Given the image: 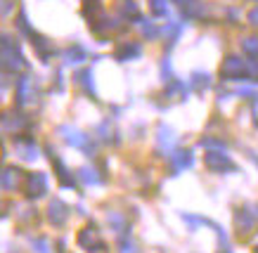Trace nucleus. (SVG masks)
Listing matches in <instances>:
<instances>
[{
	"instance_id": "nucleus-33",
	"label": "nucleus",
	"mask_w": 258,
	"mask_h": 253,
	"mask_svg": "<svg viewBox=\"0 0 258 253\" xmlns=\"http://www.w3.org/2000/svg\"><path fill=\"white\" fill-rule=\"evenodd\" d=\"M253 116H256V123H258V100H253Z\"/></svg>"
},
{
	"instance_id": "nucleus-16",
	"label": "nucleus",
	"mask_w": 258,
	"mask_h": 253,
	"mask_svg": "<svg viewBox=\"0 0 258 253\" xmlns=\"http://www.w3.org/2000/svg\"><path fill=\"white\" fill-rule=\"evenodd\" d=\"M133 57H140V45H138V43H125V45H121V48L116 50L118 62H128V59H133Z\"/></svg>"
},
{
	"instance_id": "nucleus-15",
	"label": "nucleus",
	"mask_w": 258,
	"mask_h": 253,
	"mask_svg": "<svg viewBox=\"0 0 258 253\" xmlns=\"http://www.w3.org/2000/svg\"><path fill=\"white\" fill-rule=\"evenodd\" d=\"M3 128H5V133H19L22 128H26V121H22L19 114H5Z\"/></svg>"
},
{
	"instance_id": "nucleus-27",
	"label": "nucleus",
	"mask_w": 258,
	"mask_h": 253,
	"mask_svg": "<svg viewBox=\"0 0 258 253\" xmlns=\"http://www.w3.org/2000/svg\"><path fill=\"white\" fill-rule=\"evenodd\" d=\"M109 225H111V227H116V229H121V232H123V218H121V215L109 213Z\"/></svg>"
},
{
	"instance_id": "nucleus-5",
	"label": "nucleus",
	"mask_w": 258,
	"mask_h": 253,
	"mask_svg": "<svg viewBox=\"0 0 258 253\" xmlns=\"http://www.w3.org/2000/svg\"><path fill=\"white\" fill-rule=\"evenodd\" d=\"M246 73V64L242 62V57H235L230 55L223 59V66H220V76L225 80H235V78H242Z\"/></svg>"
},
{
	"instance_id": "nucleus-8",
	"label": "nucleus",
	"mask_w": 258,
	"mask_h": 253,
	"mask_svg": "<svg viewBox=\"0 0 258 253\" xmlns=\"http://www.w3.org/2000/svg\"><path fill=\"white\" fill-rule=\"evenodd\" d=\"M59 133L64 135V140H67V144H71V147H76V149H83V151H93L90 137H88L86 133H81V130H76V128H69V126L59 128Z\"/></svg>"
},
{
	"instance_id": "nucleus-23",
	"label": "nucleus",
	"mask_w": 258,
	"mask_h": 253,
	"mask_svg": "<svg viewBox=\"0 0 258 253\" xmlns=\"http://www.w3.org/2000/svg\"><path fill=\"white\" fill-rule=\"evenodd\" d=\"M166 95L173 97V100H182V97H185V86H182V83H175V80H173L171 86L166 88Z\"/></svg>"
},
{
	"instance_id": "nucleus-1",
	"label": "nucleus",
	"mask_w": 258,
	"mask_h": 253,
	"mask_svg": "<svg viewBox=\"0 0 258 253\" xmlns=\"http://www.w3.org/2000/svg\"><path fill=\"white\" fill-rule=\"evenodd\" d=\"M3 69L12 73L24 69V57L19 52V45H17V40L12 43L10 36H3Z\"/></svg>"
},
{
	"instance_id": "nucleus-22",
	"label": "nucleus",
	"mask_w": 258,
	"mask_h": 253,
	"mask_svg": "<svg viewBox=\"0 0 258 253\" xmlns=\"http://www.w3.org/2000/svg\"><path fill=\"white\" fill-rule=\"evenodd\" d=\"M64 59H67L69 64H79V62H83V59H86V52H83L81 48H71V50H67V52H64Z\"/></svg>"
},
{
	"instance_id": "nucleus-21",
	"label": "nucleus",
	"mask_w": 258,
	"mask_h": 253,
	"mask_svg": "<svg viewBox=\"0 0 258 253\" xmlns=\"http://www.w3.org/2000/svg\"><path fill=\"white\" fill-rule=\"evenodd\" d=\"M192 86H195V90H206V88L211 86V78H209V73H195L192 76Z\"/></svg>"
},
{
	"instance_id": "nucleus-17",
	"label": "nucleus",
	"mask_w": 258,
	"mask_h": 253,
	"mask_svg": "<svg viewBox=\"0 0 258 253\" xmlns=\"http://www.w3.org/2000/svg\"><path fill=\"white\" fill-rule=\"evenodd\" d=\"M116 10L123 17H128V19H138V17H140V12H138V5H135L133 0H116Z\"/></svg>"
},
{
	"instance_id": "nucleus-10",
	"label": "nucleus",
	"mask_w": 258,
	"mask_h": 253,
	"mask_svg": "<svg viewBox=\"0 0 258 253\" xmlns=\"http://www.w3.org/2000/svg\"><path fill=\"white\" fill-rule=\"evenodd\" d=\"M256 227V218L253 213H249L246 208H239L235 213V229L239 232V237H249L251 232Z\"/></svg>"
},
{
	"instance_id": "nucleus-9",
	"label": "nucleus",
	"mask_w": 258,
	"mask_h": 253,
	"mask_svg": "<svg viewBox=\"0 0 258 253\" xmlns=\"http://www.w3.org/2000/svg\"><path fill=\"white\" fill-rule=\"evenodd\" d=\"M47 194V175L45 173H31L26 178V197L40 199Z\"/></svg>"
},
{
	"instance_id": "nucleus-24",
	"label": "nucleus",
	"mask_w": 258,
	"mask_h": 253,
	"mask_svg": "<svg viewBox=\"0 0 258 253\" xmlns=\"http://www.w3.org/2000/svg\"><path fill=\"white\" fill-rule=\"evenodd\" d=\"M152 12H154L157 17L168 15V5H166V0H152Z\"/></svg>"
},
{
	"instance_id": "nucleus-13",
	"label": "nucleus",
	"mask_w": 258,
	"mask_h": 253,
	"mask_svg": "<svg viewBox=\"0 0 258 253\" xmlns=\"http://www.w3.org/2000/svg\"><path fill=\"white\" fill-rule=\"evenodd\" d=\"M15 149L19 151V156L26 158V161L38 158V149H36V142H33L31 137H26V140H17V142H15Z\"/></svg>"
},
{
	"instance_id": "nucleus-2",
	"label": "nucleus",
	"mask_w": 258,
	"mask_h": 253,
	"mask_svg": "<svg viewBox=\"0 0 258 253\" xmlns=\"http://www.w3.org/2000/svg\"><path fill=\"white\" fill-rule=\"evenodd\" d=\"M204 163L209 171L213 173H230V171H237V166L232 163V158L225 154V149H209L204 154Z\"/></svg>"
},
{
	"instance_id": "nucleus-14",
	"label": "nucleus",
	"mask_w": 258,
	"mask_h": 253,
	"mask_svg": "<svg viewBox=\"0 0 258 253\" xmlns=\"http://www.w3.org/2000/svg\"><path fill=\"white\" fill-rule=\"evenodd\" d=\"M171 166H173V173H180L185 168L192 166V154L189 151H175L171 156Z\"/></svg>"
},
{
	"instance_id": "nucleus-28",
	"label": "nucleus",
	"mask_w": 258,
	"mask_h": 253,
	"mask_svg": "<svg viewBox=\"0 0 258 253\" xmlns=\"http://www.w3.org/2000/svg\"><path fill=\"white\" fill-rule=\"evenodd\" d=\"M142 33H145L147 38H154V36H157V29L152 26V22H145V24H142Z\"/></svg>"
},
{
	"instance_id": "nucleus-26",
	"label": "nucleus",
	"mask_w": 258,
	"mask_h": 253,
	"mask_svg": "<svg viewBox=\"0 0 258 253\" xmlns=\"http://www.w3.org/2000/svg\"><path fill=\"white\" fill-rule=\"evenodd\" d=\"M31 246H36L38 253H50V244H47L45 239H31Z\"/></svg>"
},
{
	"instance_id": "nucleus-18",
	"label": "nucleus",
	"mask_w": 258,
	"mask_h": 253,
	"mask_svg": "<svg viewBox=\"0 0 258 253\" xmlns=\"http://www.w3.org/2000/svg\"><path fill=\"white\" fill-rule=\"evenodd\" d=\"M81 180L86 182V185H100L102 178L97 175V171H93V168H81Z\"/></svg>"
},
{
	"instance_id": "nucleus-36",
	"label": "nucleus",
	"mask_w": 258,
	"mask_h": 253,
	"mask_svg": "<svg viewBox=\"0 0 258 253\" xmlns=\"http://www.w3.org/2000/svg\"><path fill=\"white\" fill-rule=\"evenodd\" d=\"M97 253H104V251H97Z\"/></svg>"
},
{
	"instance_id": "nucleus-29",
	"label": "nucleus",
	"mask_w": 258,
	"mask_h": 253,
	"mask_svg": "<svg viewBox=\"0 0 258 253\" xmlns=\"http://www.w3.org/2000/svg\"><path fill=\"white\" fill-rule=\"evenodd\" d=\"M246 71H249L253 78H258V57H253V62L246 64Z\"/></svg>"
},
{
	"instance_id": "nucleus-12",
	"label": "nucleus",
	"mask_w": 258,
	"mask_h": 253,
	"mask_svg": "<svg viewBox=\"0 0 258 253\" xmlns=\"http://www.w3.org/2000/svg\"><path fill=\"white\" fill-rule=\"evenodd\" d=\"M175 140H178V137H175V133H173L171 128L168 126H164V123H161V126H159V130H157V142H159V149L161 151H171L173 149V144H175Z\"/></svg>"
},
{
	"instance_id": "nucleus-35",
	"label": "nucleus",
	"mask_w": 258,
	"mask_h": 253,
	"mask_svg": "<svg viewBox=\"0 0 258 253\" xmlns=\"http://www.w3.org/2000/svg\"><path fill=\"white\" fill-rule=\"evenodd\" d=\"M256 253H258V246H256Z\"/></svg>"
},
{
	"instance_id": "nucleus-20",
	"label": "nucleus",
	"mask_w": 258,
	"mask_h": 253,
	"mask_svg": "<svg viewBox=\"0 0 258 253\" xmlns=\"http://www.w3.org/2000/svg\"><path fill=\"white\" fill-rule=\"evenodd\" d=\"M242 50L246 52L249 57H258V38H253V36H249V38L242 40Z\"/></svg>"
},
{
	"instance_id": "nucleus-25",
	"label": "nucleus",
	"mask_w": 258,
	"mask_h": 253,
	"mask_svg": "<svg viewBox=\"0 0 258 253\" xmlns=\"http://www.w3.org/2000/svg\"><path fill=\"white\" fill-rule=\"evenodd\" d=\"M202 147L204 149H225V142H220V140H202Z\"/></svg>"
},
{
	"instance_id": "nucleus-7",
	"label": "nucleus",
	"mask_w": 258,
	"mask_h": 253,
	"mask_svg": "<svg viewBox=\"0 0 258 253\" xmlns=\"http://www.w3.org/2000/svg\"><path fill=\"white\" fill-rule=\"evenodd\" d=\"M47 156H50V163L55 166V173H57V180H59V185L62 187H69V190H74V175H71V171L67 166H64V161L59 156H57L55 151H52V147H47Z\"/></svg>"
},
{
	"instance_id": "nucleus-4",
	"label": "nucleus",
	"mask_w": 258,
	"mask_h": 253,
	"mask_svg": "<svg viewBox=\"0 0 258 253\" xmlns=\"http://www.w3.org/2000/svg\"><path fill=\"white\" fill-rule=\"evenodd\" d=\"M79 246L81 248H86L90 253H97V251H104V241H102L100 232L90 225V227H83L79 232Z\"/></svg>"
},
{
	"instance_id": "nucleus-19",
	"label": "nucleus",
	"mask_w": 258,
	"mask_h": 253,
	"mask_svg": "<svg viewBox=\"0 0 258 253\" xmlns=\"http://www.w3.org/2000/svg\"><path fill=\"white\" fill-rule=\"evenodd\" d=\"M76 78L81 80V86L86 88L88 93H90V95H95V86H93V71H90V69H86V71H81L79 76H76Z\"/></svg>"
},
{
	"instance_id": "nucleus-3",
	"label": "nucleus",
	"mask_w": 258,
	"mask_h": 253,
	"mask_svg": "<svg viewBox=\"0 0 258 253\" xmlns=\"http://www.w3.org/2000/svg\"><path fill=\"white\" fill-rule=\"evenodd\" d=\"M38 102V88L31 76H22L17 80V104L19 107H31Z\"/></svg>"
},
{
	"instance_id": "nucleus-30",
	"label": "nucleus",
	"mask_w": 258,
	"mask_h": 253,
	"mask_svg": "<svg viewBox=\"0 0 258 253\" xmlns=\"http://www.w3.org/2000/svg\"><path fill=\"white\" fill-rule=\"evenodd\" d=\"M121 253H138V251H135V244H133V241H125V239H121Z\"/></svg>"
},
{
	"instance_id": "nucleus-32",
	"label": "nucleus",
	"mask_w": 258,
	"mask_h": 253,
	"mask_svg": "<svg viewBox=\"0 0 258 253\" xmlns=\"http://www.w3.org/2000/svg\"><path fill=\"white\" fill-rule=\"evenodd\" d=\"M83 3H86V5H90L93 10H97V3H100V0H83Z\"/></svg>"
},
{
	"instance_id": "nucleus-11",
	"label": "nucleus",
	"mask_w": 258,
	"mask_h": 253,
	"mask_svg": "<svg viewBox=\"0 0 258 253\" xmlns=\"http://www.w3.org/2000/svg\"><path fill=\"white\" fill-rule=\"evenodd\" d=\"M22 185V171L15 166H5L3 168V190L5 192H15Z\"/></svg>"
},
{
	"instance_id": "nucleus-6",
	"label": "nucleus",
	"mask_w": 258,
	"mask_h": 253,
	"mask_svg": "<svg viewBox=\"0 0 258 253\" xmlns=\"http://www.w3.org/2000/svg\"><path fill=\"white\" fill-rule=\"evenodd\" d=\"M69 206L64 204L62 199H52L50 201V206H47V220L52 222L55 227H64L67 225V220H69Z\"/></svg>"
},
{
	"instance_id": "nucleus-31",
	"label": "nucleus",
	"mask_w": 258,
	"mask_h": 253,
	"mask_svg": "<svg viewBox=\"0 0 258 253\" xmlns=\"http://www.w3.org/2000/svg\"><path fill=\"white\" fill-rule=\"evenodd\" d=\"M249 24L253 26V29H258V8L249 12Z\"/></svg>"
},
{
	"instance_id": "nucleus-34",
	"label": "nucleus",
	"mask_w": 258,
	"mask_h": 253,
	"mask_svg": "<svg viewBox=\"0 0 258 253\" xmlns=\"http://www.w3.org/2000/svg\"><path fill=\"white\" fill-rule=\"evenodd\" d=\"M173 3H178V5H182V8H185V5H189L192 0H173Z\"/></svg>"
}]
</instances>
